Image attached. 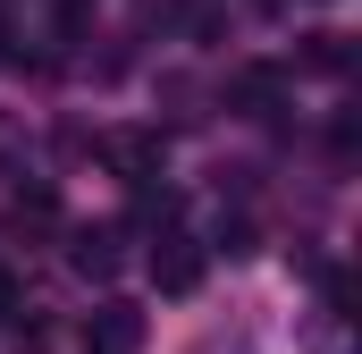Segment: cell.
Returning <instances> with one entry per match:
<instances>
[{
    "label": "cell",
    "instance_id": "obj_1",
    "mask_svg": "<svg viewBox=\"0 0 362 354\" xmlns=\"http://www.w3.org/2000/svg\"><path fill=\"white\" fill-rule=\"evenodd\" d=\"M286 93H295V68H278V59H245V68L228 76V110H236V118H278Z\"/></svg>",
    "mask_w": 362,
    "mask_h": 354
},
{
    "label": "cell",
    "instance_id": "obj_2",
    "mask_svg": "<svg viewBox=\"0 0 362 354\" xmlns=\"http://www.w3.org/2000/svg\"><path fill=\"white\" fill-rule=\"evenodd\" d=\"M101 161L127 177V185H152V177L169 169V144H160L152 127H118V135H101Z\"/></svg>",
    "mask_w": 362,
    "mask_h": 354
},
{
    "label": "cell",
    "instance_id": "obj_3",
    "mask_svg": "<svg viewBox=\"0 0 362 354\" xmlns=\"http://www.w3.org/2000/svg\"><path fill=\"white\" fill-rule=\"evenodd\" d=\"M152 287H160V295H194V287H202V245L177 236V228H160V245H152Z\"/></svg>",
    "mask_w": 362,
    "mask_h": 354
},
{
    "label": "cell",
    "instance_id": "obj_4",
    "mask_svg": "<svg viewBox=\"0 0 362 354\" xmlns=\"http://www.w3.org/2000/svg\"><path fill=\"white\" fill-rule=\"evenodd\" d=\"M68 262H76V278H118V228H76Z\"/></svg>",
    "mask_w": 362,
    "mask_h": 354
},
{
    "label": "cell",
    "instance_id": "obj_5",
    "mask_svg": "<svg viewBox=\"0 0 362 354\" xmlns=\"http://www.w3.org/2000/svg\"><path fill=\"white\" fill-rule=\"evenodd\" d=\"M93 346L101 354H135L144 346V312H135V304H101V312H93Z\"/></svg>",
    "mask_w": 362,
    "mask_h": 354
},
{
    "label": "cell",
    "instance_id": "obj_6",
    "mask_svg": "<svg viewBox=\"0 0 362 354\" xmlns=\"http://www.w3.org/2000/svg\"><path fill=\"white\" fill-rule=\"evenodd\" d=\"M8 219H17V236H42V228H59V202H51V185H25V194L8 202Z\"/></svg>",
    "mask_w": 362,
    "mask_h": 354
},
{
    "label": "cell",
    "instance_id": "obj_7",
    "mask_svg": "<svg viewBox=\"0 0 362 354\" xmlns=\"http://www.w3.org/2000/svg\"><path fill=\"white\" fill-rule=\"evenodd\" d=\"M346 59H354L346 34H303V68H312V76H346Z\"/></svg>",
    "mask_w": 362,
    "mask_h": 354
},
{
    "label": "cell",
    "instance_id": "obj_8",
    "mask_svg": "<svg viewBox=\"0 0 362 354\" xmlns=\"http://www.w3.org/2000/svg\"><path fill=\"white\" fill-rule=\"evenodd\" d=\"M219 245H228V253H253V219H245V211H236V219H219Z\"/></svg>",
    "mask_w": 362,
    "mask_h": 354
},
{
    "label": "cell",
    "instance_id": "obj_9",
    "mask_svg": "<svg viewBox=\"0 0 362 354\" xmlns=\"http://www.w3.org/2000/svg\"><path fill=\"white\" fill-rule=\"evenodd\" d=\"M25 312V287H17V270H0V321H17Z\"/></svg>",
    "mask_w": 362,
    "mask_h": 354
},
{
    "label": "cell",
    "instance_id": "obj_10",
    "mask_svg": "<svg viewBox=\"0 0 362 354\" xmlns=\"http://www.w3.org/2000/svg\"><path fill=\"white\" fill-rule=\"evenodd\" d=\"M8 59H17V51H8V25H0V68H8Z\"/></svg>",
    "mask_w": 362,
    "mask_h": 354
}]
</instances>
